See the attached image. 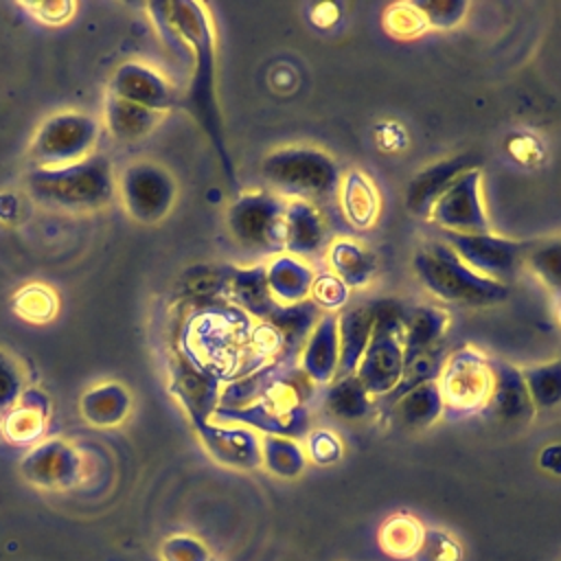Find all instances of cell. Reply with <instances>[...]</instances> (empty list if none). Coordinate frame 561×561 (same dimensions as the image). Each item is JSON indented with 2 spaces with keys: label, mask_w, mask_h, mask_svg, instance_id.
<instances>
[{
  "label": "cell",
  "mask_w": 561,
  "mask_h": 561,
  "mask_svg": "<svg viewBox=\"0 0 561 561\" xmlns=\"http://www.w3.org/2000/svg\"><path fill=\"white\" fill-rule=\"evenodd\" d=\"M224 381L208 368L195 364L182 351L175 353L171 368V392L178 397L182 408L188 412L195 427L210 421L219 405Z\"/></svg>",
  "instance_id": "13"
},
{
  "label": "cell",
  "mask_w": 561,
  "mask_h": 561,
  "mask_svg": "<svg viewBox=\"0 0 561 561\" xmlns=\"http://www.w3.org/2000/svg\"><path fill=\"white\" fill-rule=\"evenodd\" d=\"M22 394V373L18 362L0 351V412L15 405Z\"/></svg>",
  "instance_id": "43"
},
{
  "label": "cell",
  "mask_w": 561,
  "mask_h": 561,
  "mask_svg": "<svg viewBox=\"0 0 561 561\" xmlns=\"http://www.w3.org/2000/svg\"><path fill=\"white\" fill-rule=\"evenodd\" d=\"M285 208L287 199L267 188L239 193L226 213L228 232L243 250L276 256L285 252Z\"/></svg>",
  "instance_id": "6"
},
{
  "label": "cell",
  "mask_w": 561,
  "mask_h": 561,
  "mask_svg": "<svg viewBox=\"0 0 561 561\" xmlns=\"http://www.w3.org/2000/svg\"><path fill=\"white\" fill-rule=\"evenodd\" d=\"M160 118H162V114H158L153 110H147L136 103L105 94L103 121H105L107 131L121 142L140 140L160 123Z\"/></svg>",
  "instance_id": "27"
},
{
  "label": "cell",
  "mask_w": 561,
  "mask_h": 561,
  "mask_svg": "<svg viewBox=\"0 0 561 561\" xmlns=\"http://www.w3.org/2000/svg\"><path fill=\"white\" fill-rule=\"evenodd\" d=\"M559 320H561V302H559Z\"/></svg>",
  "instance_id": "48"
},
{
  "label": "cell",
  "mask_w": 561,
  "mask_h": 561,
  "mask_svg": "<svg viewBox=\"0 0 561 561\" xmlns=\"http://www.w3.org/2000/svg\"><path fill=\"white\" fill-rule=\"evenodd\" d=\"M22 473L39 486H68L79 476V454L59 438L46 440L22 460Z\"/></svg>",
  "instance_id": "21"
},
{
  "label": "cell",
  "mask_w": 561,
  "mask_h": 561,
  "mask_svg": "<svg viewBox=\"0 0 561 561\" xmlns=\"http://www.w3.org/2000/svg\"><path fill=\"white\" fill-rule=\"evenodd\" d=\"M261 465L278 478H296L307 467V454L300 440L285 436H261Z\"/></svg>",
  "instance_id": "33"
},
{
  "label": "cell",
  "mask_w": 561,
  "mask_h": 561,
  "mask_svg": "<svg viewBox=\"0 0 561 561\" xmlns=\"http://www.w3.org/2000/svg\"><path fill=\"white\" fill-rule=\"evenodd\" d=\"M427 219L440 230H449V232H462V234L491 232V221L482 202L480 167L462 173L436 199Z\"/></svg>",
  "instance_id": "11"
},
{
  "label": "cell",
  "mask_w": 561,
  "mask_h": 561,
  "mask_svg": "<svg viewBox=\"0 0 561 561\" xmlns=\"http://www.w3.org/2000/svg\"><path fill=\"white\" fill-rule=\"evenodd\" d=\"M419 11L425 15L427 26L451 28L465 20L469 4L462 0H414Z\"/></svg>",
  "instance_id": "40"
},
{
  "label": "cell",
  "mask_w": 561,
  "mask_h": 561,
  "mask_svg": "<svg viewBox=\"0 0 561 561\" xmlns=\"http://www.w3.org/2000/svg\"><path fill=\"white\" fill-rule=\"evenodd\" d=\"M436 383L445 403L443 416L460 419L486 410L493 390L489 357L473 346L449 351Z\"/></svg>",
  "instance_id": "7"
},
{
  "label": "cell",
  "mask_w": 561,
  "mask_h": 561,
  "mask_svg": "<svg viewBox=\"0 0 561 561\" xmlns=\"http://www.w3.org/2000/svg\"><path fill=\"white\" fill-rule=\"evenodd\" d=\"M416 561H460L462 550L447 533L436 528H425L423 541L416 550Z\"/></svg>",
  "instance_id": "41"
},
{
  "label": "cell",
  "mask_w": 561,
  "mask_h": 561,
  "mask_svg": "<svg viewBox=\"0 0 561 561\" xmlns=\"http://www.w3.org/2000/svg\"><path fill=\"white\" fill-rule=\"evenodd\" d=\"M535 410L554 408L561 401V357L522 370Z\"/></svg>",
  "instance_id": "35"
},
{
  "label": "cell",
  "mask_w": 561,
  "mask_h": 561,
  "mask_svg": "<svg viewBox=\"0 0 561 561\" xmlns=\"http://www.w3.org/2000/svg\"><path fill=\"white\" fill-rule=\"evenodd\" d=\"M265 278L272 291V298L278 305L289 307V305L309 300L316 272L307 261L296 259L287 252H280L265 263Z\"/></svg>",
  "instance_id": "24"
},
{
  "label": "cell",
  "mask_w": 561,
  "mask_h": 561,
  "mask_svg": "<svg viewBox=\"0 0 561 561\" xmlns=\"http://www.w3.org/2000/svg\"><path fill=\"white\" fill-rule=\"evenodd\" d=\"M206 451L221 465L234 469L261 467V434L232 423H204L195 427Z\"/></svg>",
  "instance_id": "17"
},
{
  "label": "cell",
  "mask_w": 561,
  "mask_h": 561,
  "mask_svg": "<svg viewBox=\"0 0 561 561\" xmlns=\"http://www.w3.org/2000/svg\"><path fill=\"white\" fill-rule=\"evenodd\" d=\"M524 265L557 296H561V241H546L528 250Z\"/></svg>",
  "instance_id": "36"
},
{
  "label": "cell",
  "mask_w": 561,
  "mask_h": 561,
  "mask_svg": "<svg viewBox=\"0 0 561 561\" xmlns=\"http://www.w3.org/2000/svg\"><path fill=\"white\" fill-rule=\"evenodd\" d=\"M24 7L39 22H46V24H64L75 13L72 2H35V4H24Z\"/></svg>",
  "instance_id": "45"
},
{
  "label": "cell",
  "mask_w": 561,
  "mask_h": 561,
  "mask_svg": "<svg viewBox=\"0 0 561 561\" xmlns=\"http://www.w3.org/2000/svg\"><path fill=\"white\" fill-rule=\"evenodd\" d=\"M298 368L311 379V383L318 388H327L335 377L340 368V333H337V313H322L316 322L313 331L309 333Z\"/></svg>",
  "instance_id": "19"
},
{
  "label": "cell",
  "mask_w": 561,
  "mask_h": 561,
  "mask_svg": "<svg viewBox=\"0 0 561 561\" xmlns=\"http://www.w3.org/2000/svg\"><path fill=\"white\" fill-rule=\"evenodd\" d=\"M425 528L419 519H414L408 513L392 515L379 530V543L383 552L397 559H410L416 554L421 541H423Z\"/></svg>",
  "instance_id": "34"
},
{
  "label": "cell",
  "mask_w": 561,
  "mask_h": 561,
  "mask_svg": "<svg viewBox=\"0 0 561 561\" xmlns=\"http://www.w3.org/2000/svg\"><path fill=\"white\" fill-rule=\"evenodd\" d=\"M101 123L83 112L66 110L48 116L31 140L28 156L35 167H61L94 153Z\"/></svg>",
  "instance_id": "8"
},
{
  "label": "cell",
  "mask_w": 561,
  "mask_h": 561,
  "mask_svg": "<svg viewBox=\"0 0 561 561\" xmlns=\"http://www.w3.org/2000/svg\"><path fill=\"white\" fill-rule=\"evenodd\" d=\"M443 241L478 274L508 285L515 280L519 270L524 267V259L533 248L530 241H515L506 237H497L493 232L484 234H462L440 230Z\"/></svg>",
  "instance_id": "10"
},
{
  "label": "cell",
  "mask_w": 561,
  "mask_h": 561,
  "mask_svg": "<svg viewBox=\"0 0 561 561\" xmlns=\"http://www.w3.org/2000/svg\"><path fill=\"white\" fill-rule=\"evenodd\" d=\"M261 175L267 191L278 197L302 199L316 204L320 210L322 204L337 199L342 180L337 162L327 151L302 145L270 151L261 162Z\"/></svg>",
  "instance_id": "4"
},
{
  "label": "cell",
  "mask_w": 561,
  "mask_h": 561,
  "mask_svg": "<svg viewBox=\"0 0 561 561\" xmlns=\"http://www.w3.org/2000/svg\"><path fill=\"white\" fill-rule=\"evenodd\" d=\"M324 405L333 416L342 421H359L370 412L373 397L355 375H346L335 377L324 388Z\"/></svg>",
  "instance_id": "32"
},
{
  "label": "cell",
  "mask_w": 561,
  "mask_h": 561,
  "mask_svg": "<svg viewBox=\"0 0 561 561\" xmlns=\"http://www.w3.org/2000/svg\"><path fill=\"white\" fill-rule=\"evenodd\" d=\"M539 467L554 476H561V445H548L539 454Z\"/></svg>",
  "instance_id": "46"
},
{
  "label": "cell",
  "mask_w": 561,
  "mask_h": 561,
  "mask_svg": "<svg viewBox=\"0 0 561 561\" xmlns=\"http://www.w3.org/2000/svg\"><path fill=\"white\" fill-rule=\"evenodd\" d=\"M489 364L493 373V390H491L486 412H491L502 423H511V425L530 423L537 410L526 388L522 368L502 359H489Z\"/></svg>",
  "instance_id": "18"
},
{
  "label": "cell",
  "mask_w": 561,
  "mask_h": 561,
  "mask_svg": "<svg viewBox=\"0 0 561 561\" xmlns=\"http://www.w3.org/2000/svg\"><path fill=\"white\" fill-rule=\"evenodd\" d=\"M129 405H131L129 392L125 390V386L116 381L99 383L88 392H83L81 397V414L92 425H101V427L118 425L127 416Z\"/></svg>",
  "instance_id": "30"
},
{
  "label": "cell",
  "mask_w": 561,
  "mask_h": 561,
  "mask_svg": "<svg viewBox=\"0 0 561 561\" xmlns=\"http://www.w3.org/2000/svg\"><path fill=\"white\" fill-rule=\"evenodd\" d=\"M15 311L31 322H46L57 311V298L44 285H26L15 296Z\"/></svg>",
  "instance_id": "39"
},
{
  "label": "cell",
  "mask_w": 561,
  "mask_h": 561,
  "mask_svg": "<svg viewBox=\"0 0 561 561\" xmlns=\"http://www.w3.org/2000/svg\"><path fill=\"white\" fill-rule=\"evenodd\" d=\"M419 283L438 300L458 307H491L508 298V285L473 272L445 241H430L412 256Z\"/></svg>",
  "instance_id": "3"
},
{
  "label": "cell",
  "mask_w": 561,
  "mask_h": 561,
  "mask_svg": "<svg viewBox=\"0 0 561 561\" xmlns=\"http://www.w3.org/2000/svg\"><path fill=\"white\" fill-rule=\"evenodd\" d=\"M337 206L344 221L355 230H368L377 224L381 215V195L375 182L359 169H348L342 173Z\"/></svg>",
  "instance_id": "22"
},
{
  "label": "cell",
  "mask_w": 561,
  "mask_h": 561,
  "mask_svg": "<svg viewBox=\"0 0 561 561\" xmlns=\"http://www.w3.org/2000/svg\"><path fill=\"white\" fill-rule=\"evenodd\" d=\"M305 454H307V460H313L318 465H331V462L340 460L342 443L329 430H313L307 434Z\"/></svg>",
  "instance_id": "42"
},
{
  "label": "cell",
  "mask_w": 561,
  "mask_h": 561,
  "mask_svg": "<svg viewBox=\"0 0 561 561\" xmlns=\"http://www.w3.org/2000/svg\"><path fill=\"white\" fill-rule=\"evenodd\" d=\"M164 550H171V554H164L169 561H208L204 546L191 537H175L167 541Z\"/></svg>",
  "instance_id": "44"
},
{
  "label": "cell",
  "mask_w": 561,
  "mask_h": 561,
  "mask_svg": "<svg viewBox=\"0 0 561 561\" xmlns=\"http://www.w3.org/2000/svg\"><path fill=\"white\" fill-rule=\"evenodd\" d=\"M26 191L48 210L92 213L114 199L116 175L105 153H92L61 167H33L26 175Z\"/></svg>",
  "instance_id": "2"
},
{
  "label": "cell",
  "mask_w": 561,
  "mask_h": 561,
  "mask_svg": "<svg viewBox=\"0 0 561 561\" xmlns=\"http://www.w3.org/2000/svg\"><path fill=\"white\" fill-rule=\"evenodd\" d=\"M405 307L394 298L375 300V324L370 342L359 359L355 377L373 399L386 397L401 379Z\"/></svg>",
  "instance_id": "5"
},
{
  "label": "cell",
  "mask_w": 561,
  "mask_h": 561,
  "mask_svg": "<svg viewBox=\"0 0 561 561\" xmlns=\"http://www.w3.org/2000/svg\"><path fill=\"white\" fill-rule=\"evenodd\" d=\"M383 28L392 37L408 39V37L423 35L430 26L425 15L419 11L414 2H397L383 11Z\"/></svg>",
  "instance_id": "37"
},
{
  "label": "cell",
  "mask_w": 561,
  "mask_h": 561,
  "mask_svg": "<svg viewBox=\"0 0 561 561\" xmlns=\"http://www.w3.org/2000/svg\"><path fill=\"white\" fill-rule=\"evenodd\" d=\"M230 305L245 311L256 322H267L272 313L280 307L267 287L265 278V263L256 265H228V283H226V296Z\"/></svg>",
  "instance_id": "20"
},
{
  "label": "cell",
  "mask_w": 561,
  "mask_h": 561,
  "mask_svg": "<svg viewBox=\"0 0 561 561\" xmlns=\"http://www.w3.org/2000/svg\"><path fill=\"white\" fill-rule=\"evenodd\" d=\"M324 259L329 263V272L335 274L351 291L366 287L377 274L375 254L364 243L348 237L333 239Z\"/></svg>",
  "instance_id": "25"
},
{
  "label": "cell",
  "mask_w": 561,
  "mask_h": 561,
  "mask_svg": "<svg viewBox=\"0 0 561 561\" xmlns=\"http://www.w3.org/2000/svg\"><path fill=\"white\" fill-rule=\"evenodd\" d=\"M0 434H2V412H0Z\"/></svg>",
  "instance_id": "47"
},
{
  "label": "cell",
  "mask_w": 561,
  "mask_h": 561,
  "mask_svg": "<svg viewBox=\"0 0 561 561\" xmlns=\"http://www.w3.org/2000/svg\"><path fill=\"white\" fill-rule=\"evenodd\" d=\"M480 160L473 153H458L443 158L425 169H421L405 188V208L414 217H430L436 199L467 171L478 169Z\"/></svg>",
  "instance_id": "15"
},
{
  "label": "cell",
  "mask_w": 561,
  "mask_h": 561,
  "mask_svg": "<svg viewBox=\"0 0 561 561\" xmlns=\"http://www.w3.org/2000/svg\"><path fill=\"white\" fill-rule=\"evenodd\" d=\"M447 355H449L447 346L443 342H438V344H434V346H430V348L408 357L405 364H403V373H401L399 383L394 386V390H390L386 397H381V403L383 405H392L399 397H403L412 388H416L421 383L438 381Z\"/></svg>",
  "instance_id": "31"
},
{
  "label": "cell",
  "mask_w": 561,
  "mask_h": 561,
  "mask_svg": "<svg viewBox=\"0 0 561 561\" xmlns=\"http://www.w3.org/2000/svg\"><path fill=\"white\" fill-rule=\"evenodd\" d=\"M394 414L401 421V425L410 430H421L434 425L443 414H445V403L443 394L436 381L421 383L399 397L394 403Z\"/></svg>",
  "instance_id": "29"
},
{
  "label": "cell",
  "mask_w": 561,
  "mask_h": 561,
  "mask_svg": "<svg viewBox=\"0 0 561 561\" xmlns=\"http://www.w3.org/2000/svg\"><path fill=\"white\" fill-rule=\"evenodd\" d=\"M373 324H375V300L353 305L337 313V333H340L337 377L355 375L359 359L370 342Z\"/></svg>",
  "instance_id": "23"
},
{
  "label": "cell",
  "mask_w": 561,
  "mask_h": 561,
  "mask_svg": "<svg viewBox=\"0 0 561 561\" xmlns=\"http://www.w3.org/2000/svg\"><path fill=\"white\" fill-rule=\"evenodd\" d=\"M331 239L324 213L309 202L287 199L285 208V252L302 259L318 261L327 254Z\"/></svg>",
  "instance_id": "16"
},
{
  "label": "cell",
  "mask_w": 561,
  "mask_h": 561,
  "mask_svg": "<svg viewBox=\"0 0 561 561\" xmlns=\"http://www.w3.org/2000/svg\"><path fill=\"white\" fill-rule=\"evenodd\" d=\"M213 423H232L254 430L256 434L302 438L309 434V412L307 405L298 408H278L270 401H256L243 408H221L210 416Z\"/></svg>",
  "instance_id": "14"
},
{
  "label": "cell",
  "mask_w": 561,
  "mask_h": 561,
  "mask_svg": "<svg viewBox=\"0 0 561 561\" xmlns=\"http://www.w3.org/2000/svg\"><path fill=\"white\" fill-rule=\"evenodd\" d=\"M125 213L138 224L162 221L178 199L175 178L153 160H136L116 178Z\"/></svg>",
  "instance_id": "9"
},
{
  "label": "cell",
  "mask_w": 561,
  "mask_h": 561,
  "mask_svg": "<svg viewBox=\"0 0 561 561\" xmlns=\"http://www.w3.org/2000/svg\"><path fill=\"white\" fill-rule=\"evenodd\" d=\"M449 324V313L434 305H416L403 316V355L405 359L438 344Z\"/></svg>",
  "instance_id": "28"
},
{
  "label": "cell",
  "mask_w": 561,
  "mask_h": 561,
  "mask_svg": "<svg viewBox=\"0 0 561 561\" xmlns=\"http://www.w3.org/2000/svg\"><path fill=\"white\" fill-rule=\"evenodd\" d=\"M351 289L329 270L316 274L309 300L322 311V313H340L342 307L348 302Z\"/></svg>",
  "instance_id": "38"
},
{
  "label": "cell",
  "mask_w": 561,
  "mask_h": 561,
  "mask_svg": "<svg viewBox=\"0 0 561 561\" xmlns=\"http://www.w3.org/2000/svg\"><path fill=\"white\" fill-rule=\"evenodd\" d=\"M107 94L158 114H164L182 103V96L173 83L162 72L140 61L121 64L107 83Z\"/></svg>",
  "instance_id": "12"
},
{
  "label": "cell",
  "mask_w": 561,
  "mask_h": 561,
  "mask_svg": "<svg viewBox=\"0 0 561 561\" xmlns=\"http://www.w3.org/2000/svg\"><path fill=\"white\" fill-rule=\"evenodd\" d=\"M153 20L160 28L180 46L184 53L193 57V72L182 96L180 107H184L197 125L204 129L208 140L213 142L219 162L224 167L228 184L234 188V169L230 153L226 149L221 112L217 103V48H215V28L206 4L175 0V2H153L149 4Z\"/></svg>",
  "instance_id": "1"
},
{
  "label": "cell",
  "mask_w": 561,
  "mask_h": 561,
  "mask_svg": "<svg viewBox=\"0 0 561 561\" xmlns=\"http://www.w3.org/2000/svg\"><path fill=\"white\" fill-rule=\"evenodd\" d=\"M48 408V397L42 390H22L15 405L2 414V436H7L11 443L35 440L44 430Z\"/></svg>",
  "instance_id": "26"
}]
</instances>
